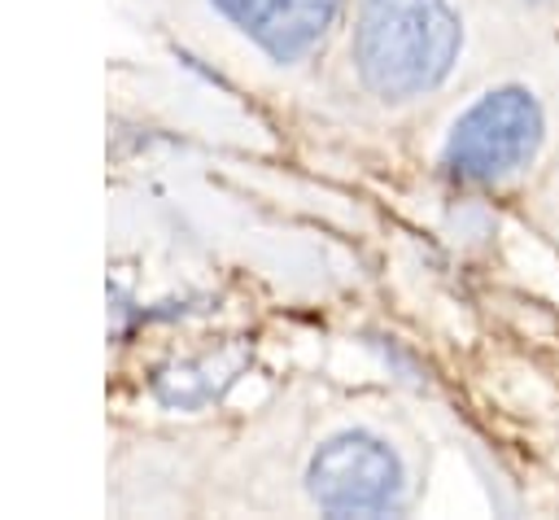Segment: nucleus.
Listing matches in <instances>:
<instances>
[{"instance_id": "nucleus-1", "label": "nucleus", "mask_w": 559, "mask_h": 520, "mask_svg": "<svg viewBox=\"0 0 559 520\" xmlns=\"http://www.w3.org/2000/svg\"><path fill=\"white\" fill-rule=\"evenodd\" d=\"M463 52L454 0H362L354 17V74L367 96L406 105L437 92Z\"/></svg>"}, {"instance_id": "nucleus-2", "label": "nucleus", "mask_w": 559, "mask_h": 520, "mask_svg": "<svg viewBox=\"0 0 559 520\" xmlns=\"http://www.w3.org/2000/svg\"><path fill=\"white\" fill-rule=\"evenodd\" d=\"M550 135V105L546 96L524 83L507 79L489 92L472 96L441 140V170L459 184H507L515 179Z\"/></svg>"}, {"instance_id": "nucleus-3", "label": "nucleus", "mask_w": 559, "mask_h": 520, "mask_svg": "<svg viewBox=\"0 0 559 520\" xmlns=\"http://www.w3.org/2000/svg\"><path fill=\"white\" fill-rule=\"evenodd\" d=\"M306 489L319 511L336 516H384L411 503V476L402 454L371 428L332 433L310 454Z\"/></svg>"}, {"instance_id": "nucleus-4", "label": "nucleus", "mask_w": 559, "mask_h": 520, "mask_svg": "<svg viewBox=\"0 0 559 520\" xmlns=\"http://www.w3.org/2000/svg\"><path fill=\"white\" fill-rule=\"evenodd\" d=\"M210 9L231 31H240L262 57L297 66L332 31L341 0H210Z\"/></svg>"}, {"instance_id": "nucleus-5", "label": "nucleus", "mask_w": 559, "mask_h": 520, "mask_svg": "<svg viewBox=\"0 0 559 520\" xmlns=\"http://www.w3.org/2000/svg\"><path fill=\"white\" fill-rule=\"evenodd\" d=\"M528 4H559V0H528Z\"/></svg>"}]
</instances>
